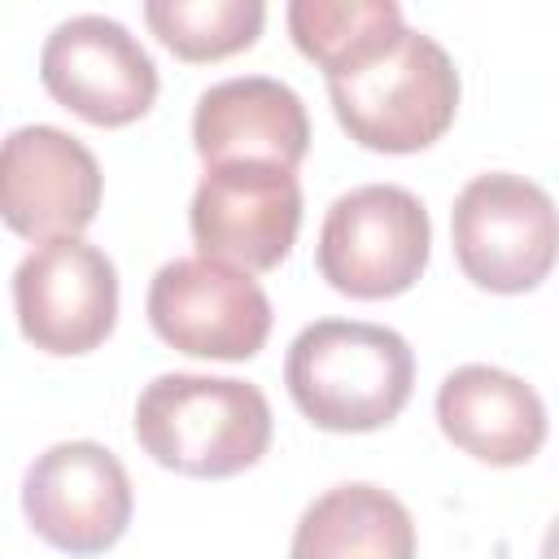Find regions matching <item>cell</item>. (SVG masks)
Returning a JSON list of instances; mask_svg holds the SVG:
<instances>
[{"mask_svg": "<svg viewBox=\"0 0 559 559\" xmlns=\"http://www.w3.org/2000/svg\"><path fill=\"white\" fill-rule=\"evenodd\" d=\"M271 319L266 288L249 271L210 258H175L148 284L153 332L192 358L245 362L266 345Z\"/></svg>", "mask_w": 559, "mask_h": 559, "instance_id": "obj_7", "label": "cell"}, {"mask_svg": "<svg viewBox=\"0 0 559 559\" xmlns=\"http://www.w3.org/2000/svg\"><path fill=\"white\" fill-rule=\"evenodd\" d=\"M288 559H415V520L389 489L349 480L301 511Z\"/></svg>", "mask_w": 559, "mask_h": 559, "instance_id": "obj_14", "label": "cell"}, {"mask_svg": "<svg viewBox=\"0 0 559 559\" xmlns=\"http://www.w3.org/2000/svg\"><path fill=\"white\" fill-rule=\"evenodd\" d=\"M454 258L463 275L485 293H528L555 266L559 223L542 183L489 170L463 183L450 210Z\"/></svg>", "mask_w": 559, "mask_h": 559, "instance_id": "obj_5", "label": "cell"}, {"mask_svg": "<svg viewBox=\"0 0 559 559\" xmlns=\"http://www.w3.org/2000/svg\"><path fill=\"white\" fill-rule=\"evenodd\" d=\"M284 384L314 428L376 432L411 402L415 354L384 323L314 319L288 345Z\"/></svg>", "mask_w": 559, "mask_h": 559, "instance_id": "obj_1", "label": "cell"}, {"mask_svg": "<svg viewBox=\"0 0 559 559\" xmlns=\"http://www.w3.org/2000/svg\"><path fill=\"white\" fill-rule=\"evenodd\" d=\"M135 441L179 476L223 480L266 454L271 402L249 380L166 371L135 397Z\"/></svg>", "mask_w": 559, "mask_h": 559, "instance_id": "obj_2", "label": "cell"}, {"mask_svg": "<svg viewBox=\"0 0 559 559\" xmlns=\"http://www.w3.org/2000/svg\"><path fill=\"white\" fill-rule=\"evenodd\" d=\"M328 100L354 144L371 153H419L459 114V70L432 35L402 31L354 70L328 79Z\"/></svg>", "mask_w": 559, "mask_h": 559, "instance_id": "obj_3", "label": "cell"}, {"mask_svg": "<svg viewBox=\"0 0 559 559\" xmlns=\"http://www.w3.org/2000/svg\"><path fill=\"white\" fill-rule=\"evenodd\" d=\"M432 253V223L424 201L397 183H362L341 192L319 227V275L358 301L406 293Z\"/></svg>", "mask_w": 559, "mask_h": 559, "instance_id": "obj_4", "label": "cell"}, {"mask_svg": "<svg viewBox=\"0 0 559 559\" xmlns=\"http://www.w3.org/2000/svg\"><path fill=\"white\" fill-rule=\"evenodd\" d=\"M197 258L236 271H275L301 227V183L266 162L205 166L188 205Z\"/></svg>", "mask_w": 559, "mask_h": 559, "instance_id": "obj_6", "label": "cell"}, {"mask_svg": "<svg viewBox=\"0 0 559 559\" xmlns=\"http://www.w3.org/2000/svg\"><path fill=\"white\" fill-rule=\"evenodd\" d=\"M437 424L463 454L489 467H520L546 441V402L502 367L463 362L437 389Z\"/></svg>", "mask_w": 559, "mask_h": 559, "instance_id": "obj_13", "label": "cell"}, {"mask_svg": "<svg viewBox=\"0 0 559 559\" xmlns=\"http://www.w3.org/2000/svg\"><path fill=\"white\" fill-rule=\"evenodd\" d=\"M135 511L122 459L100 441H57L22 476V515L66 555H105Z\"/></svg>", "mask_w": 559, "mask_h": 559, "instance_id": "obj_8", "label": "cell"}, {"mask_svg": "<svg viewBox=\"0 0 559 559\" xmlns=\"http://www.w3.org/2000/svg\"><path fill=\"white\" fill-rule=\"evenodd\" d=\"M148 31L183 61H223L253 48L266 22L262 0H148Z\"/></svg>", "mask_w": 559, "mask_h": 559, "instance_id": "obj_16", "label": "cell"}, {"mask_svg": "<svg viewBox=\"0 0 559 559\" xmlns=\"http://www.w3.org/2000/svg\"><path fill=\"white\" fill-rule=\"evenodd\" d=\"M397 0H293L288 35L323 79H336L402 35Z\"/></svg>", "mask_w": 559, "mask_h": 559, "instance_id": "obj_15", "label": "cell"}, {"mask_svg": "<svg viewBox=\"0 0 559 559\" xmlns=\"http://www.w3.org/2000/svg\"><path fill=\"white\" fill-rule=\"evenodd\" d=\"M96 153L48 122L13 127L0 140V223L22 240L79 236L100 210Z\"/></svg>", "mask_w": 559, "mask_h": 559, "instance_id": "obj_11", "label": "cell"}, {"mask_svg": "<svg viewBox=\"0 0 559 559\" xmlns=\"http://www.w3.org/2000/svg\"><path fill=\"white\" fill-rule=\"evenodd\" d=\"M39 79L57 105L92 127H127L157 100L148 48L105 13H74L39 48Z\"/></svg>", "mask_w": 559, "mask_h": 559, "instance_id": "obj_10", "label": "cell"}, {"mask_svg": "<svg viewBox=\"0 0 559 559\" xmlns=\"http://www.w3.org/2000/svg\"><path fill=\"white\" fill-rule=\"evenodd\" d=\"M192 148L205 166L266 162L297 170L310 153V118L301 96L271 74L223 79L197 96Z\"/></svg>", "mask_w": 559, "mask_h": 559, "instance_id": "obj_12", "label": "cell"}, {"mask_svg": "<svg viewBox=\"0 0 559 559\" xmlns=\"http://www.w3.org/2000/svg\"><path fill=\"white\" fill-rule=\"evenodd\" d=\"M13 310L35 349L87 354L118 323V271L83 236L39 240L13 271Z\"/></svg>", "mask_w": 559, "mask_h": 559, "instance_id": "obj_9", "label": "cell"}]
</instances>
